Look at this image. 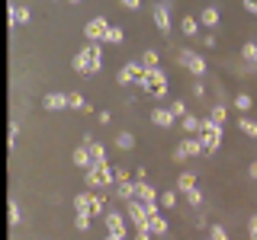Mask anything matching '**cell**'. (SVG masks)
Here are the masks:
<instances>
[{
    "instance_id": "cell-43",
    "label": "cell",
    "mask_w": 257,
    "mask_h": 240,
    "mask_svg": "<svg viewBox=\"0 0 257 240\" xmlns=\"http://www.w3.org/2000/svg\"><path fill=\"white\" fill-rule=\"evenodd\" d=\"M247 237L257 240V214H251V218H247Z\"/></svg>"
},
{
    "instance_id": "cell-4",
    "label": "cell",
    "mask_w": 257,
    "mask_h": 240,
    "mask_svg": "<svg viewBox=\"0 0 257 240\" xmlns=\"http://www.w3.org/2000/svg\"><path fill=\"white\" fill-rule=\"evenodd\" d=\"M177 64H180V68H187L193 77H206V58L199 52H193V48H180V52H177Z\"/></svg>"
},
{
    "instance_id": "cell-2",
    "label": "cell",
    "mask_w": 257,
    "mask_h": 240,
    "mask_svg": "<svg viewBox=\"0 0 257 240\" xmlns=\"http://www.w3.org/2000/svg\"><path fill=\"white\" fill-rule=\"evenodd\" d=\"M139 90L151 93L155 100H161V96H167V74H164V68H148V70H145V77H142Z\"/></svg>"
},
{
    "instance_id": "cell-16",
    "label": "cell",
    "mask_w": 257,
    "mask_h": 240,
    "mask_svg": "<svg viewBox=\"0 0 257 240\" xmlns=\"http://www.w3.org/2000/svg\"><path fill=\"white\" fill-rule=\"evenodd\" d=\"M87 144V150H90V160H93V166H103L106 164V148H103L100 141H93V138H84Z\"/></svg>"
},
{
    "instance_id": "cell-42",
    "label": "cell",
    "mask_w": 257,
    "mask_h": 240,
    "mask_svg": "<svg viewBox=\"0 0 257 240\" xmlns=\"http://www.w3.org/2000/svg\"><path fill=\"white\" fill-rule=\"evenodd\" d=\"M190 93L196 96V100H203V96H206V84H203V80H196V84L190 86Z\"/></svg>"
},
{
    "instance_id": "cell-51",
    "label": "cell",
    "mask_w": 257,
    "mask_h": 240,
    "mask_svg": "<svg viewBox=\"0 0 257 240\" xmlns=\"http://www.w3.org/2000/svg\"><path fill=\"white\" fill-rule=\"evenodd\" d=\"M68 4H80V0H68Z\"/></svg>"
},
{
    "instance_id": "cell-37",
    "label": "cell",
    "mask_w": 257,
    "mask_h": 240,
    "mask_svg": "<svg viewBox=\"0 0 257 240\" xmlns=\"http://www.w3.org/2000/svg\"><path fill=\"white\" fill-rule=\"evenodd\" d=\"M174 205H177V189L161 192V208H174Z\"/></svg>"
},
{
    "instance_id": "cell-32",
    "label": "cell",
    "mask_w": 257,
    "mask_h": 240,
    "mask_svg": "<svg viewBox=\"0 0 257 240\" xmlns=\"http://www.w3.org/2000/svg\"><path fill=\"white\" fill-rule=\"evenodd\" d=\"M90 196H93V192H77V196H74V212H87V214H90Z\"/></svg>"
},
{
    "instance_id": "cell-14",
    "label": "cell",
    "mask_w": 257,
    "mask_h": 240,
    "mask_svg": "<svg viewBox=\"0 0 257 240\" xmlns=\"http://www.w3.org/2000/svg\"><path fill=\"white\" fill-rule=\"evenodd\" d=\"M151 122H155L158 128H174V125H177V118H174V112H171V109L155 106V109H151Z\"/></svg>"
},
{
    "instance_id": "cell-36",
    "label": "cell",
    "mask_w": 257,
    "mask_h": 240,
    "mask_svg": "<svg viewBox=\"0 0 257 240\" xmlns=\"http://www.w3.org/2000/svg\"><path fill=\"white\" fill-rule=\"evenodd\" d=\"M90 218H93V214H87V212H74V228L87 230V228H90Z\"/></svg>"
},
{
    "instance_id": "cell-3",
    "label": "cell",
    "mask_w": 257,
    "mask_h": 240,
    "mask_svg": "<svg viewBox=\"0 0 257 240\" xmlns=\"http://www.w3.org/2000/svg\"><path fill=\"white\" fill-rule=\"evenodd\" d=\"M84 182L87 189H96V192H106L109 186H116V176H112V166L103 164V166H90L84 173Z\"/></svg>"
},
{
    "instance_id": "cell-5",
    "label": "cell",
    "mask_w": 257,
    "mask_h": 240,
    "mask_svg": "<svg viewBox=\"0 0 257 240\" xmlns=\"http://www.w3.org/2000/svg\"><path fill=\"white\" fill-rule=\"evenodd\" d=\"M199 141H203V148H206V154H215L219 150V144H222V125H215L212 118H203V128H199Z\"/></svg>"
},
{
    "instance_id": "cell-27",
    "label": "cell",
    "mask_w": 257,
    "mask_h": 240,
    "mask_svg": "<svg viewBox=\"0 0 257 240\" xmlns=\"http://www.w3.org/2000/svg\"><path fill=\"white\" fill-rule=\"evenodd\" d=\"M106 45H122L125 42V32H122V26H109V32H106V38H103Z\"/></svg>"
},
{
    "instance_id": "cell-21",
    "label": "cell",
    "mask_w": 257,
    "mask_h": 240,
    "mask_svg": "<svg viewBox=\"0 0 257 240\" xmlns=\"http://www.w3.org/2000/svg\"><path fill=\"white\" fill-rule=\"evenodd\" d=\"M193 189H196V173H180V176H177V192H183V196H187V192H193Z\"/></svg>"
},
{
    "instance_id": "cell-22",
    "label": "cell",
    "mask_w": 257,
    "mask_h": 240,
    "mask_svg": "<svg viewBox=\"0 0 257 240\" xmlns=\"http://www.w3.org/2000/svg\"><path fill=\"white\" fill-rule=\"evenodd\" d=\"M112 189H116V196L122 198V202H132V198L139 196V192H135V180L132 182H119V186H112Z\"/></svg>"
},
{
    "instance_id": "cell-10",
    "label": "cell",
    "mask_w": 257,
    "mask_h": 240,
    "mask_svg": "<svg viewBox=\"0 0 257 240\" xmlns=\"http://www.w3.org/2000/svg\"><path fill=\"white\" fill-rule=\"evenodd\" d=\"M106 32H109L106 16H93V20L84 26V38H87V42H103V38H106Z\"/></svg>"
},
{
    "instance_id": "cell-19",
    "label": "cell",
    "mask_w": 257,
    "mask_h": 240,
    "mask_svg": "<svg viewBox=\"0 0 257 240\" xmlns=\"http://www.w3.org/2000/svg\"><path fill=\"white\" fill-rule=\"evenodd\" d=\"M32 20V10L29 6H10V26H26V22Z\"/></svg>"
},
{
    "instance_id": "cell-13",
    "label": "cell",
    "mask_w": 257,
    "mask_h": 240,
    "mask_svg": "<svg viewBox=\"0 0 257 240\" xmlns=\"http://www.w3.org/2000/svg\"><path fill=\"white\" fill-rule=\"evenodd\" d=\"M148 230H151V234H155L158 240H161V237H171V224H167V218H164L161 212H155V214H151V221H148Z\"/></svg>"
},
{
    "instance_id": "cell-11",
    "label": "cell",
    "mask_w": 257,
    "mask_h": 240,
    "mask_svg": "<svg viewBox=\"0 0 257 240\" xmlns=\"http://www.w3.org/2000/svg\"><path fill=\"white\" fill-rule=\"evenodd\" d=\"M42 106H45L48 112H64V109H68V93H61V90L45 93V96H42Z\"/></svg>"
},
{
    "instance_id": "cell-52",
    "label": "cell",
    "mask_w": 257,
    "mask_h": 240,
    "mask_svg": "<svg viewBox=\"0 0 257 240\" xmlns=\"http://www.w3.org/2000/svg\"><path fill=\"white\" fill-rule=\"evenodd\" d=\"M206 240H209V237H206Z\"/></svg>"
},
{
    "instance_id": "cell-8",
    "label": "cell",
    "mask_w": 257,
    "mask_h": 240,
    "mask_svg": "<svg viewBox=\"0 0 257 240\" xmlns=\"http://www.w3.org/2000/svg\"><path fill=\"white\" fill-rule=\"evenodd\" d=\"M199 154H206V148H203V141H199V134H187V138L177 144L174 160L180 164V160H190V157H199Z\"/></svg>"
},
{
    "instance_id": "cell-26",
    "label": "cell",
    "mask_w": 257,
    "mask_h": 240,
    "mask_svg": "<svg viewBox=\"0 0 257 240\" xmlns=\"http://www.w3.org/2000/svg\"><path fill=\"white\" fill-rule=\"evenodd\" d=\"M142 64H145V68H161V54L155 52V48H145V52H142V58H139Z\"/></svg>"
},
{
    "instance_id": "cell-40",
    "label": "cell",
    "mask_w": 257,
    "mask_h": 240,
    "mask_svg": "<svg viewBox=\"0 0 257 240\" xmlns=\"http://www.w3.org/2000/svg\"><path fill=\"white\" fill-rule=\"evenodd\" d=\"M187 202H190V205H203V189L196 186L193 192H187Z\"/></svg>"
},
{
    "instance_id": "cell-45",
    "label": "cell",
    "mask_w": 257,
    "mask_h": 240,
    "mask_svg": "<svg viewBox=\"0 0 257 240\" xmlns=\"http://www.w3.org/2000/svg\"><path fill=\"white\" fill-rule=\"evenodd\" d=\"M199 42H203L206 48H215V36H212V32H206V36H203V38H199Z\"/></svg>"
},
{
    "instance_id": "cell-9",
    "label": "cell",
    "mask_w": 257,
    "mask_h": 240,
    "mask_svg": "<svg viewBox=\"0 0 257 240\" xmlns=\"http://www.w3.org/2000/svg\"><path fill=\"white\" fill-rule=\"evenodd\" d=\"M145 70H148V68H145L142 61H125L122 68H119L116 80H119L122 86H128V84H135V86H139V84H142V77H145Z\"/></svg>"
},
{
    "instance_id": "cell-17",
    "label": "cell",
    "mask_w": 257,
    "mask_h": 240,
    "mask_svg": "<svg viewBox=\"0 0 257 240\" xmlns=\"http://www.w3.org/2000/svg\"><path fill=\"white\" fill-rule=\"evenodd\" d=\"M71 160H74V166H80V170H90L93 160H90V150H87V144H80V148H74V154H71Z\"/></svg>"
},
{
    "instance_id": "cell-33",
    "label": "cell",
    "mask_w": 257,
    "mask_h": 240,
    "mask_svg": "<svg viewBox=\"0 0 257 240\" xmlns=\"http://www.w3.org/2000/svg\"><path fill=\"white\" fill-rule=\"evenodd\" d=\"M167 109L174 112V118H177V122H183V118L190 116V112H187V102H183V100H174V102H171V106H167Z\"/></svg>"
},
{
    "instance_id": "cell-20",
    "label": "cell",
    "mask_w": 257,
    "mask_h": 240,
    "mask_svg": "<svg viewBox=\"0 0 257 240\" xmlns=\"http://www.w3.org/2000/svg\"><path fill=\"white\" fill-rule=\"evenodd\" d=\"M199 26L215 29V26H219V10H215V6H206V10H199Z\"/></svg>"
},
{
    "instance_id": "cell-35",
    "label": "cell",
    "mask_w": 257,
    "mask_h": 240,
    "mask_svg": "<svg viewBox=\"0 0 257 240\" xmlns=\"http://www.w3.org/2000/svg\"><path fill=\"white\" fill-rule=\"evenodd\" d=\"M206 237H209V240H228V230H225L222 224H209Z\"/></svg>"
},
{
    "instance_id": "cell-18",
    "label": "cell",
    "mask_w": 257,
    "mask_h": 240,
    "mask_svg": "<svg viewBox=\"0 0 257 240\" xmlns=\"http://www.w3.org/2000/svg\"><path fill=\"white\" fill-rule=\"evenodd\" d=\"M199 29H203V26H199V16H180V32L187 38H196Z\"/></svg>"
},
{
    "instance_id": "cell-41",
    "label": "cell",
    "mask_w": 257,
    "mask_h": 240,
    "mask_svg": "<svg viewBox=\"0 0 257 240\" xmlns=\"http://www.w3.org/2000/svg\"><path fill=\"white\" fill-rule=\"evenodd\" d=\"M7 138H10V148H16V138H20V122H10V134H7Z\"/></svg>"
},
{
    "instance_id": "cell-24",
    "label": "cell",
    "mask_w": 257,
    "mask_h": 240,
    "mask_svg": "<svg viewBox=\"0 0 257 240\" xmlns=\"http://www.w3.org/2000/svg\"><path fill=\"white\" fill-rule=\"evenodd\" d=\"M103 208H106V192H93L90 196V214H103Z\"/></svg>"
},
{
    "instance_id": "cell-34",
    "label": "cell",
    "mask_w": 257,
    "mask_h": 240,
    "mask_svg": "<svg viewBox=\"0 0 257 240\" xmlns=\"http://www.w3.org/2000/svg\"><path fill=\"white\" fill-rule=\"evenodd\" d=\"M7 214H10V218H7V221H10V228H16V224L23 221V214H20V205H16V198H10V205H7Z\"/></svg>"
},
{
    "instance_id": "cell-38",
    "label": "cell",
    "mask_w": 257,
    "mask_h": 240,
    "mask_svg": "<svg viewBox=\"0 0 257 240\" xmlns=\"http://www.w3.org/2000/svg\"><path fill=\"white\" fill-rule=\"evenodd\" d=\"M68 109H87L84 96H80V93H68Z\"/></svg>"
},
{
    "instance_id": "cell-48",
    "label": "cell",
    "mask_w": 257,
    "mask_h": 240,
    "mask_svg": "<svg viewBox=\"0 0 257 240\" xmlns=\"http://www.w3.org/2000/svg\"><path fill=\"white\" fill-rule=\"evenodd\" d=\"M155 234H151V230H135V240H151Z\"/></svg>"
},
{
    "instance_id": "cell-44",
    "label": "cell",
    "mask_w": 257,
    "mask_h": 240,
    "mask_svg": "<svg viewBox=\"0 0 257 240\" xmlns=\"http://www.w3.org/2000/svg\"><path fill=\"white\" fill-rule=\"evenodd\" d=\"M96 122H100V125H109V122H112V116H109L106 109H100V112H96Z\"/></svg>"
},
{
    "instance_id": "cell-28",
    "label": "cell",
    "mask_w": 257,
    "mask_h": 240,
    "mask_svg": "<svg viewBox=\"0 0 257 240\" xmlns=\"http://www.w3.org/2000/svg\"><path fill=\"white\" fill-rule=\"evenodd\" d=\"M251 106H254L251 93H238V96H235V112H241V116H244V112H251Z\"/></svg>"
},
{
    "instance_id": "cell-49",
    "label": "cell",
    "mask_w": 257,
    "mask_h": 240,
    "mask_svg": "<svg viewBox=\"0 0 257 240\" xmlns=\"http://www.w3.org/2000/svg\"><path fill=\"white\" fill-rule=\"evenodd\" d=\"M247 173H251V180H257V160H254L251 166H247Z\"/></svg>"
},
{
    "instance_id": "cell-6",
    "label": "cell",
    "mask_w": 257,
    "mask_h": 240,
    "mask_svg": "<svg viewBox=\"0 0 257 240\" xmlns=\"http://www.w3.org/2000/svg\"><path fill=\"white\" fill-rule=\"evenodd\" d=\"M125 218L132 221L135 230H148V221H151L148 205H145L142 198H132V202H125Z\"/></svg>"
},
{
    "instance_id": "cell-30",
    "label": "cell",
    "mask_w": 257,
    "mask_h": 240,
    "mask_svg": "<svg viewBox=\"0 0 257 240\" xmlns=\"http://www.w3.org/2000/svg\"><path fill=\"white\" fill-rule=\"evenodd\" d=\"M238 128L247 134V138H257V122H254V118H247V116H238Z\"/></svg>"
},
{
    "instance_id": "cell-25",
    "label": "cell",
    "mask_w": 257,
    "mask_h": 240,
    "mask_svg": "<svg viewBox=\"0 0 257 240\" xmlns=\"http://www.w3.org/2000/svg\"><path fill=\"white\" fill-rule=\"evenodd\" d=\"M209 118H212L215 125H225V122H228V109H225V102H215L212 112H209Z\"/></svg>"
},
{
    "instance_id": "cell-50",
    "label": "cell",
    "mask_w": 257,
    "mask_h": 240,
    "mask_svg": "<svg viewBox=\"0 0 257 240\" xmlns=\"http://www.w3.org/2000/svg\"><path fill=\"white\" fill-rule=\"evenodd\" d=\"M103 240H122V237H116V234H106V237H103Z\"/></svg>"
},
{
    "instance_id": "cell-23",
    "label": "cell",
    "mask_w": 257,
    "mask_h": 240,
    "mask_svg": "<svg viewBox=\"0 0 257 240\" xmlns=\"http://www.w3.org/2000/svg\"><path fill=\"white\" fill-rule=\"evenodd\" d=\"M241 58H244V64L257 68V42H244V45H241Z\"/></svg>"
},
{
    "instance_id": "cell-7",
    "label": "cell",
    "mask_w": 257,
    "mask_h": 240,
    "mask_svg": "<svg viewBox=\"0 0 257 240\" xmlns=\"http://www.w3.org/2000/svg\"><path fill=\"white\" fill-rule=\"evenodd\" d=\"M151 20L161 36H171V0H155L151 4Z\"/></svg>"
},
{
    "instance_id": "cell-1",
    "label": "cell",
    "mask_w": 257,
    "mask_h": 240,
    "mask_svg": "<svg viewBox=\"0 0 257 240\" xmlns=\"http://www.w3.org/2000/svg\"><path fill=\"white\" fill-rule=\"evenodd\" d=\"M71 68H74L77 74H84V77L100 74L103 70V45L100 42H87L74 58H71Z\"/></svg>"
},
{
    "instance_id": "cell-46",
    "label": "cell",
    "mask_w": 257,
    "mask_h": 240,
    "mask_svg": "<svg viewBox=\"0 0 257 240\" xmlns=\"http://www.w3.org/2000/svg\"><path fill=\"white\" fill-rule=\"evenodd\" d=\"M119 4H122L125 10H139V6H142V0H119Z\"/></svg>"
},
{
    "instance_id": "cell-31",
    "label": "cell",
    "mask_w": 257,
    "mask_h": 240,
    "mask_svg": "<svg viewBox=\"0 0 257 240\" xmlns=\"http://www.w3.org/2000/svg\"><path fill=\"white\" fill-rule=\"evenodd\" d=\"M116 148H119V150H132V148H135V134H132V132H119V134H116Z\"/></svg>"
},
{
    "instance_id": "cell-15",
    "label": "cell",
    "mask_w": 257,
    "mask_h": 240,
    "mask_svg": "<svg viewBox=\"0 0 257 240\" xmlns=\"http://www.w3.org/2000/svg\"><path fill=\"white\" fill-rule=\"evenodd\" d=\"M135 192H139L135 198H142V202H161V192L145 180H135Z\"/></svg>"
},
{
    "instance_id": "cell-47",
    "label": "cell",
    "mask_w": 257,
    "mask_h": 240,
    "mask_svg": "<svg viewBox=\"0 0 257 240\" xmlns=\"http://www.w3.org/2000/svg\"><path fill=\"white\" fill-rule=\"evenodd\" d=\"M241 4H244V10H247V13H254V16H257V0H241Z\"/></svg>"
},
{
    "instance_id": "cell-29",
    "label": "cell",
    "mask_w": 257,
    "mask_h": 240,
    "mask_svg": "<svg viewBox=\"0 0 257 240\" xmlns=\"http://www.w3.org/2000/svg\"><path fill=\"white\" fill-rule=\"evenodd\" d=\"M180 125H183V132H187V134H199V128H203V118H199V116H187Z\"/></svg>"
},
{
    "instance_id": "cell-12",
    "label": "cell",
    "mask_w": 257,
    "mask_h": 240,
    "mask_svg": "<svg viewBox=\"0 0 257 240\" xmlns=\"http://www.w3.org/2000/svg\"><path fill=\"white\" fill-rule=\"evenodd\" d=\"M106 228H109V234H116V237H122L128 234V228H125V214L122 212H106Z\"/></svg>"
},
{
    "instance_id": "cell-39",
    "label": "cell",
    "mask_w": 257,
    "mask_h": 240,
    "mask_svg": "<svg viewBox=\"0 0 257 240\" xmlns=\"http://www.w3.org/2000/svg\"><path fill=\"white\" fill-rule=\"evenodd\" d=\"M112 176H116V186L119 182H132L128 180V166H112Z\"/></svg>"
}]
</instances>
